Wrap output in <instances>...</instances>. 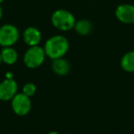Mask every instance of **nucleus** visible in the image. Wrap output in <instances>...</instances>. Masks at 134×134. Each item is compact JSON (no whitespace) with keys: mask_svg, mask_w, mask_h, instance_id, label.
<instances>
[{"mask_svg":"<svg viewBox=\"0 0 134 134\" xmlns=\"http://www.w3.org/2000/svg\"><path fill=\"white\" fill-rule=\"evenodd\" d=\"M47 134H60L59 132H57V131H51V132H49V133H47Z\"/></svg>","mask_w":134,"mask_h":134,"instance_id":"nucleus-15","label":"nucleus"},{"mask_svg":"<svg viewBox=\"0 0 134 134\" xmlns=\"http://www.w3.org/2000/svg\"><path fill=\"white\" fill-rule=\"evenodd\" d=\"M2 63V58H1V53H0V64Z\"/></svg>","mask_w":134,"mask_h":134,"instance_id":"nucleus-16","label":"nucleus"},{"mask_svg":"<svg viewBox=\"0 0 134 134\" xmlns=\"http://www.w3.org/2000/svg\"><path fill=\"white\" fill-rule=\"evenodd\" d=\"M120 66L126 72H134V51L127 52L122 56L120 60Z\"/></svg>","mask_w":134,"mask_h":134,"instance_id":"nucleus-12","label":"nucleus"},{"mask_svg":"<svg viewBox=\"0 0 134 134\" xmlns=\"http://www.w3.org/2000/svg\"><path fill=\"white\" fill-rule=\"evenodd\" d=\"M36 91H37V87L33 83H27V84L24 85L22 88V93L29 97H33L35 95Z\"/></svg>","mask_w":134,"mask_h":134,"instance_id":"nucleus-13","label":"nucleus"},{"mask_svg":"<svg viewBox=\"0 0 134 134\" xmlns=\"http://www.w3.org/2000/svg\"><path fill=\"white\" fill-rule=\"evenodd\" d=\"M19 39V31L12 24H5L0 27V46L12 47Z\"/></svg>","mask_w":134,"mask_h":134,"instance_id":"nucleus-4","label":"nucleus"},{"mask_svg":"<svg viewBox=\"0 0 134 134\" xmlns=\"http://www.w3.org/2000/svg\"><path fill=\"white\" fill-rule=\"evenodd\" d=\"M0 53H1V58H2V63H5L8 65L14 64L19 58L18 52L13 47H4L2 51L0 52Z\"/></svg>","mask_w":134,"mask_h":134,"instance_id":"nucleus-10","label":"nucleus"},{"mask_svg":"<svg viewBox=\"0 0 134 134\" xmlns=\"http://www.w3.org/2000/svg\"><path fill=\"white\" fill-rule=\"evenodd\" d=\"M52 24L57 30L62 31H69L75 28V18L66 9H57L52 15Z\"/></svg>","mask_w":134,"mask_h":134,"instance_id":"nucleus-2","label":"nucleus"},{"mask_svg":"<svg viewBox=\"0 0 134 134\" xmlns=\"http://www.w3.org/2000/svg\"><path fill=\"white\" fill-rule=\"evenodd\" d=\"M52 71L56 75H60V76H64V75L69 74L70 70H71V64H70L69 61H67L66 59L62 57L52 60Z\"/></svg>","mask_w":134,"mask_h":134,"instance_id":"nucleus-9","label":"nucleus"},{"mask_svg":"<svg viewBox=\"0 0 134 134\" xmlns=\"http://www.w3.org/2000/svg\"><path fill=\"white\" fill-rule=\"evenodd\" d=\"M45 56L46 54L44 49L38 45V46L30 47L26 51L23 61L28 68L35 69L42 64L45 60Z\"/></svg>","mask_w":134,"mask_h":134,"instance_id":"nucleus-3","label":"nucleus"},{"mask_svg":"<svg viewBox=\"0 0 134 134\" xmlns=\"http://www.w3.org/2000/svg\"><path fill=\"white\" fill-rule=\"evenodd\" d=\"M43 49L46 56L52 60H55L63 57L66 54L69 50V41L64 36H52L46 41Z\"/></svg>","mask_w":134,"mask_h":134,"instance_id":"nucleus-1","label":"nucleus"},{"mask_svg":"<svg viewBox=\"0 0 134 134\" xmlns=\"http://www.w3.org/2000/svg\"><path fill=\"white\" fill-rule=\"evenodd\" d=\"M2 17H3V10H2V8H1V6H0V20H1Z\"/></svg>","mask_w":134,"mask_h":134,"instance_id":"nucleus-14","label":"nucleus"},{"mask_svg":"<svg viewBox=\"0 0 134 134\" xmlns=\"http://www.w3.org/2000/svg\"><path fill=\"white\" fill-rule=\"evenodd\" d=\"M41 33L35 27H28L23 32V41L29 47L38 46L41 41Z\"/></svg>","mask_w":134,"mask_h":134,"instance_id":"nucleus-8","label":"nucleus"},{"mask_svg":"<svg viewBox=\"0 0 134 134\" xmlns=\"http://www.w3.org/2000/svg\"><path fill=\"white\" fill-rule=\"evenodd\" d=\"M11 108L14 113L18 116H26L31 109L30 97H27L23 93H18L11 99Z\"/></svg>","mask_w":134,"mask_h":134,"instance_id":"nucleus-5","label":"nucleus"},{"mask_svg":"<svg viewBox=\"0 0 134 134\" xmlns=\"http://www.w3.org/2000/svg\"><path fill=\"white\" fill-rule=\"evenodd\" d=\"M3 1H4V0H0V5H1V3H2Z\"/></svg>","mask_w":134,"mask_h":134,"instance_id":"nucleus-17","label":"nucleus"},{"mask_svg":"<svg viewBox=\"0 0 134 134\" xmlns=\"http://www.w3.org/2000/svg\"><path fill=\"white\" fill-rule=\"evenodd\" d=\"M18 94V84L14 79L7 78L0 83V100H11Z\"/></svg>","mask_w":134,"mask_h":134,"instance_id":"nucleus-6","label":"nucleus"},{"mask_svg":"<svg viewBox=\"0 0 134 134\" xmlns=\"http://www.w3.org/2000/svg\"><path fill=\"white\" fill-rule=\"evenodd\" d=\"M74 29L79 35L86 36L91 33V31L93 30V26H92L91 21L88 19H80V20L75 22Z\"/></svg>","mask_w":134,"mask_h":134,"instance_id":"nucleus-11","label":"nucleus"},{"mask_svg":"<svg viewBox=\"0 0 134 134\" xmlns=\"http://www.w3.org/2000/svg\"><path fill=\"white\" fill-rule=\"evenodd\" d=\"M115 16L120 22L126 24L134 23V6L130 4H121L116 8Z\"/></svg>","mask_w":134,"mask_h":134,"instance_id":"nucleus-7","label":"nucleus"}]
</instances>
